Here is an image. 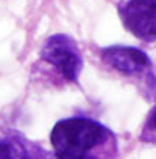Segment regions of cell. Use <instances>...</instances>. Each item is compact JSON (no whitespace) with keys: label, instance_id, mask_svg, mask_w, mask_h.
Here are the masks:
<instances>
[{"label":"cell","instance_id":"3957f363","mask_svg":"<svg viewBox=\"0 0 156 159\" xmlns=\"http://www.w3.org/2000/svg\"><path fill=\"white\" fill-rule=\"evenodd\" d=\"M119 16L123 27L137 39L156 41V0H123Z\"/></svg>","mask_w":156,"mask_h":159},{"label":"cell","instance_id":"6da1fadb","mask_svg":"<svg viewBox=\"0 0 156 159\" xmlns=\"http://www.w3.org/2000/svg\"><path fill=\"white\" fill-rule=\"evenodd\" d=\"M111 139V131L94 119H62L55 123L50 133L53 159H97L94 151Z\"/></svg>","mask_w":156,"mask_h":159},{"label":"cell","instance_id":"8992f818","mask_svg":"<svg viewBox=\"0 0 156 159\" xmlns=\"http://www.w3.org/2000/svg\"><path fill=\"white\" fill-rule=\"evenodd\" d=\"M140 139L148 143H156V105L150 109V112L144 122V126L140 131Z\"/></svg>","mask_w":156,"mask_h":159},{"label":"cell","instance_id":"5b68a950","mask_svg":"<svg viewBox=\"0 0 156 159\" xmlns=\"http://www.w3.org/2000/svg\"><path fill=\"white\" fill-rule=\"evenodd\" d=\"M0 159H33V153L22 136L10 134L0 139Z\"/></svg>","mask_w":156,"mask_h":159},{"label":"cell","instance_id":"7a4b0ae2","mask_svg":"<svg viewBox=\"0 0 156 159\" xmlns=\"http://www.w3.org/2000/svg\"><path fill=\"white\" fill-rule=\"evenodd\" d=\"M41 58L55 70L59 72L67 81H76L83 69V58L76 42L67 34L50 36L41 50Z\"/></svg>","mask_w":156,"mask_h":159},{"label":"cell","instance_id":"277c9868","mask_svg":"<svg viewBox=\"0 0 156 159\" xmlns=\"http://www.w3.org/2000/svg\"><path fill=\"white\" fill-rule=\"evenodd\" d=\"M103 62L123 73V75H136L145 72L151 67V61L145 52L130 45H111L102 50Z\"/></svg>","mask_w":156,"mask_h":159}]
</instances>
